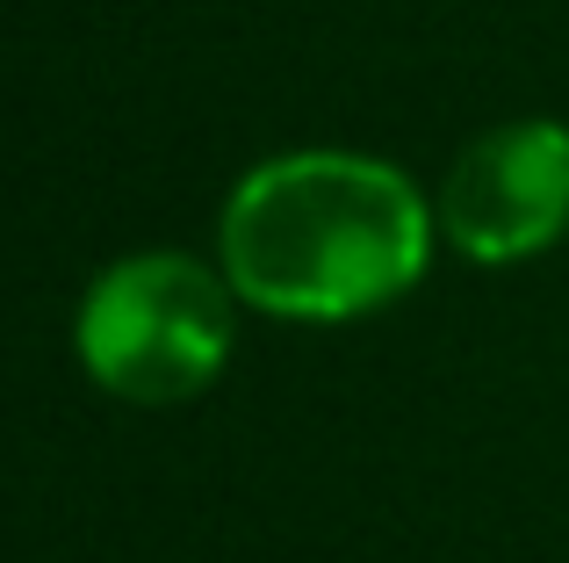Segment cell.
Wrapping results in <instances>:
<instances>
[{"mask_svg": "<svg viewBox=\"0 0 569 563\" xmlns=\"http://www.w3.org/2000/svg\"><path fill=\"white\" fill-rule=\"evenodd\" d=\"M231 354V296L188 254L116 260L80 304V362L130 405H181Z\"/></svg>", "mask_w": 569, "mask_h": 563, "instance_id": "cell-2", "label": "cell"}, {"mask_svg": "<svg viewBox=\"0 0 569 563\" xmlns=\"http://www.w3.org/2000/svg\"><path fill=\"white\" fill-rule=\"evenodd\" d=\"M569 225V130L562 124H498L455 159L440 188V231L455 254L505 268Z\"/></svg>", "mask_w": 569, "mask_h": 563, "instance_id": "cell-3", "label": "cell"}, {"mask_svg": "<svg viewBox=\"0 0 569 563\" xmlns=\"http://www.w3.org/2000/svg\"><path fill=\"white\" fill-rule=\"evenodd\" d=\"M432 217L389 159L289 152L223 203V275L274 318H361L426 275Z\"/></svg>", "mask_w": 569, "mask_h": 563, "instance_id": "cell-1", "label": "cell"}]
</instances>
